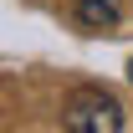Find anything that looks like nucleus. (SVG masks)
<instances>
[{
    "instance_id": "nucleus-2",
    "label": "nucleus",
    "mask_w": 133,
    "mask_h": 133,
    "mask_svg": "<svg viewBox=\"0 0 133 133\" xmlns=\"http://www.w3.org/2000/svg\"><path fill=\"white\" fill-rule=\"evenodd\" d=\"M77 21L87 31H113L118 26V5L113 0H77Z\"/></svg>"
},
{
    "instance_id": "nucleus-3",
    "label": "nucleus",
    "mask_w": 133,
    "mask_h": 133,
    "mask_svg": "<svg viewBox=\"0 0 133 133\" xmlns=\"http://www.w3.org/2000/svg\"><path fill=\"white\" fill-rule=\"evenodd\" d=\"M128 77H133V62H128Z\"/></svg>"
},
{
    "instance_id": "nucleus-1",
    "label": "nucleus",
    "mask_w": 133,
    "mask_h": 133,
    "mask_svg": "<svg viewBox=\"0 0 133 133\" xmlns=\"http://www.w3.org/2000/svg\"><path fill=\"white\" fill-rule=\"evenodd\" d=\"M62 128L66 133H118L123 128V108L102 87H77L62 102Z\"/></svg>"
}]
</instances>
